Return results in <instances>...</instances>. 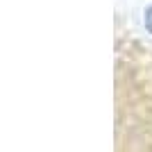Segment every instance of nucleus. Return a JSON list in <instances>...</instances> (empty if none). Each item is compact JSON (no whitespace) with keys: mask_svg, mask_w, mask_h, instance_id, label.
Instances as JSON below:
<instances>
[{"mask_svg":"<svg viewBox=\"0 0 152 152\" xmlns=\"http://www.w3.org/2000/svg\"><path fill=\"white\" fill-rule=\"evenodd\" d=\"M145 25L150 27V32H152V7L148 9V14H145Z\"/></svg>","mask_w":152,"mask_h":152,"instance_id":"f257e3e1","label":"nucleus"}]
</instances>
